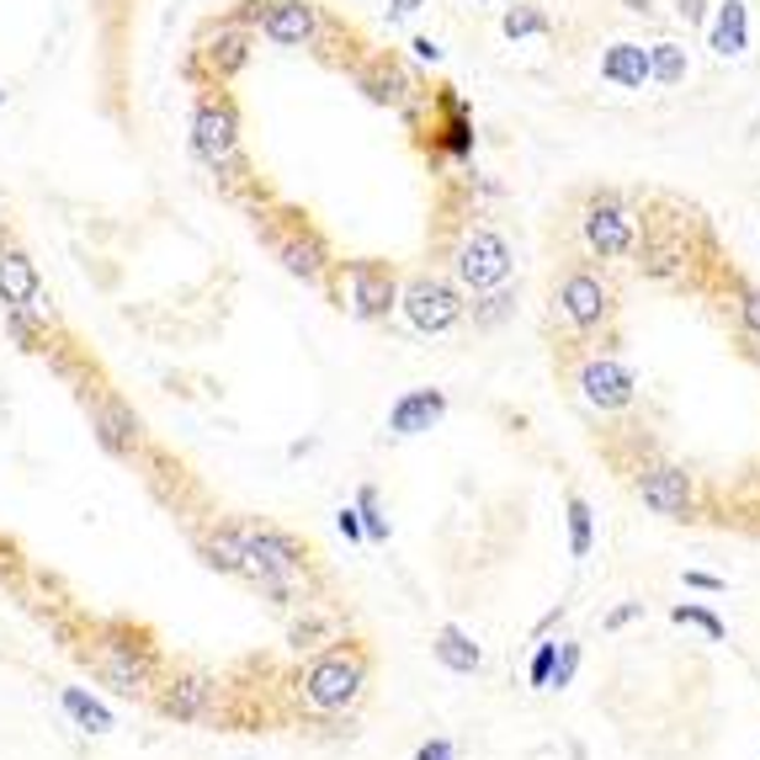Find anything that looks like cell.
<instances>
[{
  "mask_svg": "<svg viewBox=\"0 0 760 760\" xmlns=\"http://www.w3.org/2000/svg\"><path fill=\"white\" fill-rule=\"evenodd\" d=\"M75 654H81V665L102 680L107 691L133 697V702L155 697V686H161V676H165L161 649L150 643V633H139V628H128V622H102V628H91V633L75 643Z\"/></svg>",
  "mask_w": 760,
  "mask_h": 760,
  "instance_id": "6da1fadb",
  "label": "cell"
},
{
  "mask_svg": "<svg viewBox=\"0 0 760 760\" xmlns=\"http://www.w3.org/2000/svg\"><path fill=\"white\" fill-rule=\"evenodd\" d=\"M367 680H372V654L361 643H330L298 670L293 697L314 719H341L367 697Z\"/></svg>",
  "mask_w": 760,
  "mask_h": 760,
  "instance_id": "7a4b0ae2",
  "label": "cell"
},
{
  "mask_svg": "<svg viewBox=\"0 0 760 760\" xmlns=\"http://www.w3.org/2000/svg\"><path fill=\"white\" fill-rule=\"evenodd\" d=\"M574 229H580V245H585L591 261H633L643 218L622 192H591L580 218H574Z\"/></svg>",
  "mask_w": 760,
  "mask_h": 760,
  "instance_id": "3957f363",
  "label": "cell"
},
{
  "mask_svg": "<svg viewBox=\"0 0 760 760\" xmlns=\"http://www.w3.org/2000/svg\"><path fill=\"white\" fill-rule=\"evenodd\" d=\"M400 314L415 335H447L452 324H463V314H468V293L452 277L415 272V277L400 282Z\"/></svg>",
  "mask_w": 760,
  "mask_h": 760,
  "instance_id": "277c9868",
  "label": "cell"
},
{
  "mask_svg": "<svg viewBox=\"0 0 760 760\" xmlns=\"http://www.w3.org/2000/svg\"><path fill=\"white\" fill-rule=\"evenodd\" d=\"M516 277V250L511 240L500 235V229H468L463 240L452 245V282L463 287V293H495V287H506V282Z\"/></svg>",
  "mask_w": 760,
  "mask_h": 760,
  "instance_id": "5b68a950",
  "label": "cell"
},
{
  "mask_svg": "<svg viewBox=\"0 0 760 760\" xmlns=\"http://www.w3.org/2000/svg\"><path fill=\"white\" fill-rule=\"evenodd\" d=\"M554 314L574 335H596V330H606V324L617 320V293H611V282L601 277L596 266L574 261L559 277V287H554Z\"/></svg>",
  "mask_w": 760,
  "mask_h": 760,
  "instance_id": "8992f818",
  "label": "cell"
},
{
  "mask_svg": "<svg viewBox=\"0 0 760 760\" xmlns=\"http://www.w3.org/2000/svg\"><path fill=\"white\" fill-rule=\"evenodd\" d=\"M335 277H341V309L357 324H383L394 309H400V272L389 261H335Z\"/></svg>",
  "mask_w": 760,
  "mask_h": 760,
  "instance_id": "52a82bcc",
  "label": "cell"
},
{
  "mask_svg": "<svg viewBox=\"0 0 760 760\" xmlns=\"http://www.w3.org/2000/svg\"><path fill=\"white\" fill-rule=\"evenodd\" d=\"M150 702L170 723H213L224 713V680L213 676V670H198V665H176V670L161 676Z\"/></svg>",
  "mask_w": 760,
  "mask_h": 760,
  "instance_id": "ba28073f",
  "label": "cell"
},
{
  "mask_svg": "<svg viewBox=\"0 0 760 760\" xmlns=\"http://www.w3.org/2000/svg\"><path fill=\"white\" fill-rule=\"evenodd\" d=\"M266 235V245L277 250L282 272L298 282H309V287H324L330 282V272H335V256H330V245H324V235L314 229V224H304V218H293L287 213V224L282 229H261Z\"/></svg>",
  "mask_w": 760,
  "mask_h": 760,
  "instance_id": "9c48e42d",
  "label": "cell"
},
{
  "mask_svg": "<svg viewBox=\"0 0 760 760\" xmlns=\"http://www.w3.org/2000/svg\"><path fill=\"white\" fill-rule=\"evenodd\" d=\"M574 394L601 409V415H622L628 404L639 400V378H633V367L622 357H611V352H585L580 367H574Z\"/></svg>",
  "mask_w": 760,
  "mask_h": 760,
  "instance_id": "30bf717a",
  "label": "cell"
},
{
  "mask_svg": "<svg viewBox=\"0 0 760 760\" xmlns=\"http://www.w3.org/2000/svg\"><path fill=\"white\" fill-rule=\"evenodd\" d=\"M192 155H198V165H207L213 176L240 161V112H235L229 96L198 102V118H192Z\"/></svg>",
  "mask_w": 760,
  "mask_h": 760,
  "instance_id": "8fae6325",
  "label": "cell"
},
{
  "mask_svg": "<svg viewBox=\"0 0 760 760\" xmlns=\"http://www.w3.org/2000/svg\"><path fill=\"white\" fill-rule=\"evenodd\" d=\"M85 409H91V431H96L107 458H133L144 447V420H139V409L122 400L118 389L85 394Z\"/></svg>",
  "mask_w": 760,
  "mask_h": 760,
  "instance_id": "7c38bea8",
  "label": "cell"
},
{
  "mask_svg": "<svg viewBox=\"0 0 760 760\" xmlns=\"http://www.w3.org/2000/svg\"><path fill=\"white\" fill-rule=\"evenodd\" d=\"M639 500L643 511H654L660 521H691L697 516V479L680 463H643Z\"/></svg>",
  "mask_w": 760,
  "mask_h": 760,
  "instance_id": "4fadbf2b",
  "label": "cell"
},
{
  "mask_svg": "<svg viewBox=\"0 0 760 760\" xmlns=\"http://www.w3.org/2000/svg\"><path fill=\"white\" fill-rule=\"evenodd\" d=\"M691 245L680 229H665V224H654V229H643L639 235V250H633V266H639L649 282H665V287H686L691 282Z\"/></svg>",
  "mask_w": 760,
  "mask_h": 760,
  "instance_id": "5bb4252c",
  "label": "cell"
},
{
  "mask_svg": "<svg viewBox=\"0 0 760 760\" xmlns=\"http://www.w3.org/2000/svg\"><path fill=\"white\" fill-rule=\"evenodd\" d=\"M441 420H447V394H441V389H404L400 400L389 404L383 431H389L394 441H409V437L437 431Z\"/></svg>",
  "mask_w": 760,
  "mask_h": 760,
  "instance_id": "9a60e30c",
  "label": "cell"
},
{
  "mask_svg": "<svg viewBox=\"0 0 760 760\" xmlns=\"http://www.w3.org/2000/svg\"><path fill=\"white\" fill-rule=\"evenodd\" d=\"M320 5L309 0H272L261 11V33L277 43V48H314L320 43Z\"/></svg>",
  "mask_w": 760,
  "mask_h": 760,
  "instance_id": "2e32d148",
  "label": "cell"
},
{
  "mask_svg": "<svg viewBox=\"0 0 760 760\" xmlns=\"http://www.w3.org/2000/svg\"><path fill=\"white\" fill-rule=\"evenodd\" d=\"M352 75H357L361 96H367V102H378V107H404V102L420 91V85L409 81V70H404L394 54H372V59H367V64H357Z\"/></svg>",
  "mask_w": 760,
  "mask_h": 760,
  "instance_id": "e0dca14e",
  "label": "cell"
},
{
  "mask_svg": "<svg viewBox=\"0 0 760 760\" xmlns=\"http://www.w3.org/2000/svg\"><path fill=\"white\" fill-rule=\"evenodd\" d=\"M43 293V277L33 266L27 250L16 245H0V309H16V304H33Z\"/></svg>",
  "mask_w": 760,
  "mask_h": 760,
  "instance_id": "ac0fdd59",
  "label": "cell"
},
{
  "mask_svg": "<svg viewBox=\"0 0 760 760\" xmlns=\"http://www.w3.org/2000/svg\"><path fill=\"white\" fill-rule=\"evenodd\" d=\"M601 81L617 85V91H643V85L654 81L649 48H643V43H611V48L601 54Z\"/></svg>",
  "mask_w": 760,
  "mask_h": 760,
  "instance_id": "d6986e66",
  "label": "cell"
},
{
  "mask_svg": "<svg viewBox=\"0 0 760 760\" xmlns=\"http://www.w3.org/2000/svg\"><path fill=\"white\" fill-rule=\"evenodd\" d=\"M708 48L723 59H745L750 54V5L745 0H723L713 27H708Z\"/></svg>",
  "mask_w": 760,
  "mask_h": 760,
  "instance_id": "ffe728a7",
  "label": "cell"
},
{
  "mask_svg": "<svg viewBox=\"0 0 760 760\" xmlns=\"http://www.w3.org/2000/svg\"><path fill=\"white\" fill-rule=\"evenodd\" d=\"M431 654H437L441 670H452V676H474L484 665V649L474 643V633H463L458 622H441L437 633H431Z\"/></svg>",
  "mask_w": 760,
  "mask_h": 760,
  "instance_id": "44dd1931",
  "label": "cell"
},
{
  "mask_svg": "<svg viewBox=\"0 0 760 760\" xmlns=\"http://www.w3.org/2000/svg\"><path fill=\"white\" fill-rule=\"evenodd\" d=\"M198 554H202V563H207V569L245 580V543H240V532H235V521H218V526H207V532L198 537Z\"/></svg>",
  "mask_w": 760,
  "mask_h": 760,
  "instance_id": "7402d4cb",
  "label": "cell"
},
{
  "mask_svg": "<svg viewBox=\"0 0 760 760\" xmlns=\"http://www.w3.org/2000/svg\"><path fill=\"white\" fill-rule=\"evenodd\" d=\"M59 708H64V719L75 723L81 734H91V739H102V734L118 728L112 708H107L96 691H85V686H64V691H59Z\"/></svg>",
  "mask_w": 760,
  "mask_h": 760,
  "instance_id": "603a6c76",
  "label": "cell"
},
{
  "mask_svg": "<svg viewBox=\"0 0 760 760\" xmlns=\"http://www.w3.org/2000/svg\"><path fill=\"white\" fill-rule=\"evenodd\" d=\"M202 59H207V70H213L218 81L240 75L245 59H250V38H245V27H218V38L202 48Z\"/></svg>",
  "mask_w": 760,
  "mask_h": 760,
  "instance_id": "cb8c5ba5",
  "label": "cell"
},
{
  "mask_svg": "<svg viewBox=\"0 0 760 760\" xmlns=\"http://www.w3.org/2000/svg\"><path fill=\"white\" fill-rule=\"evenodd\" d=\"M511 314H516V293H511V282H506V287H495V293H479V298L468 304L463 320H474V330H500Z\"/></svg>",
  "mask_w": 760,
  "mask_h": 760,
  "instance_id": "d4e9b609",
  "label": "cell"
},
{
  "mask_svg": "<svg viewBox=\"0 0 760 760\" xmlns=\"http://www.w3.org/2000/svg\"><path fill=\"white\" fill-rule=\"evenodd\" d=\"M563 516H569V559H591V548H596V516H591V506L580 495H569L563 500Z\"/></svg>",
  "mask_w": 760,
  "mask_h": 760,
  "instance_id": "484cf974",
  "label": "cell"
},
{
  "mask_svg": "<svg viewBox=\"0 0 760 760\" xmlns=\"http://www.w3.org/2000/svg\"><path fill=\"white\" fill-rule=\"evenodd\" d=\"M649 70H654V85H680L686 81V48L680 43H654L649 48Z\"/></svg>",
  "mask_w": 760,
  "mask_h": 760,
  "instance_id": "4316f807",
  "label": "cell"
},
{
  "mask_svg": "<svg viewBox=\"0 0 760 760\" xmlns=\"http://www.w3.org/2000/svg\"><path fill=\"white\" fill-rule=\"evenodd\" d=\"M548 27H554V22H548L537 5H511V11L500 16V33H506L511 43H521V38H548Z\"/></svg>",
  "mask_w": 760,
  "mask_h": 760,
  "instance_id": "83f0119b",
  "label": "cell"
},
{
  "mask_svg": "<svg viewBox=\"0 0 760 760\" xmlns=\"http://www.w3.org/2000/svg\"><path fill=\"white\" fill-rule=\"evenodd\" d=\"M357 516H361V532H367V543L378 548V543H389V516H383V500H378V489L372 484H361L357 489Z\"/></svg>",
  "mask_w": 760,
  "mask_h": 760,
  "instance_id": "f1b7e54d",
  "label": "cell"
},
{
  "mask_svg": "<svg viewBox=\"0 0 760 760\" xmlns=\"http://www.w3.org/2000/svg\"><path fill=\"white\" fill-rule=\"evenodd\" d=\"M670 622H680V628H702L713 643L728 639V628H723L719 611H708V606H697V601H676V606H670Z\"/></svg>",
  "mask_w": 760,
  "mask_h": 760,
  "instance_id": "f546056e",
  "label": "cell"
},
{
  "mask_svg": "<svg viewBox=\"0 0 760 760\" xmlns=\"http://www.w3.org/2000/svg\"><path fill=\"white\" fill-rule=\"evenodd\" d=\"M532 660H526V686L532 691H548V676H554V660H559V639L554 633H543V639H532Z\"/></svg>",
  "mask_w": 760,
  "mask_h": 760,
  "instance_id": "4dcf8cb0",
  "label": "cell"
},
{
  "mask_svg": "<svg viewBox=\"0 0 760 760\" xmlns=\"http://www.w3.org/2000/svg\"><path fill=\"white\" fill-rule=\"evenodd\" d=\"M580 660H585V649H580L574 639H559V660H554L548 691H563V686H574V676H580Z\"/></svg>",
  "mask_w": 760,
  "mask_h": 760,
  "instance_id": "1f68e13d",
  "label": "cell"
},
{
  "mask_svg": "<svg viewBox=\"0 0 760 760\" xmlns=\"http://www.w3.org/2000/svg\"><path fill=\"white\" fill-rule=\"evenodd\" d=\"M734 320H739V335H745V341H760V287H739Z\"/></svg>",
  "mask_w": 760,
  "mask_h": 760,
  "instance_id": "d6a6232c",
  "label": "cell"
},
{
  "mask_svg": "<svg viewBox=\"0 0 760 760\" xmlns=\"http://www.w3.org/2000/svg\"><path fill=\"white\" fill-rule=\"evenodd\" d=\"M330 628H335L330 617H298V622L287 628V643H293L298 654H304V649H320V639H330Z\"/></svg>",
  "mask_w": 760,
  "mask_h": 760,
  "instance_id": "836d02e7",
  "label": "cell"
},
{
  "mask_svg": "<svg viewBox=\"0 0 760 760\" xmlns=\"http://www.w3.org/2000/svg\"><path fill=\"white\" fill-rule=\"evenodd\" d=\"M639 617H643V601H622V606H611V611L601 617V628H606V633H622V628L639 622Z\"/></svg>",
  "mask_w": 760,
  "mask_h": 760,
  "instance_id": "e575fe53",
  "label": "cell"
},
{
  "mask_svg": "<svg viewBox=\"0 0 760 760\" xmlns=\"http://www.w3.org/2000/svg\"><path fill=\"white\" fill-rule=\"evenodd\" d=\"M335 532H341L346 543H367V532H361L357 506H341V511H335Z\"/></svg>",
  "mask_w": 760,
  "mask_h": 760,
  "instance_id": "d590c367",
  "label": "cell"
},
{
  "mask_svg": "<svg viewBox=\"0 0 760 760\" xmlns=\"http://www.w3.org/2000/svg\"><path fill=\"white\" fill-rule=\"evenodd\" d=\"M686 585H691V591H708V596H719V591H728V580H719V574H708V569H686Z\"/></svg>",
  "mask_w": 760,
  "mask_h": 760,
  "instance_id": "8d00e7d4",
  "label": "cell"
},
{
  "mask_svg": "<svg viewBox=\"0 0 760 760\" xmlns=\"http://www.w3.org/2000/svg\"><path fill=\"white\" fill-rule=\"evenodd\" d=\"M415 760H458V745H452V739H426V745L415 750Z\"/></svg>",
  "mask_w": 760,
  "mask_h": 760,
  "instance_id": "74e56055",
  "label": "cell"
},
{
  "mask_svg": "<svg viewBox=\"0 0 760 760\" xmlns=\"http://www.w3.org/2000/svg\"><path fill=\"white\" fill-rule=\"evenodd\" d=\"M676 16L691 22V27H702L708 22V0H676Z\"/></svg>",
  "mask_w": 760,
  "mask_h": 760,
  "instance_id": "f35d334b",
  "label": "cell"
},
{
  "mask_svg": "<svg viewBox=\"0 0 760 760\" xmlns=\"http://www.w3.org/2000/svg\"><path fill=\"white\" fill-rule=\"evenodd\" d=\"M409 48H415V59H426V64H441V48H437L431 38H415Z\"/></svg>",
  "mask_w": 760,
  "mask_h": 760,
  "instance_id": "ab89813d",
  "label": "cell"
},
{
  "mask_svg": "<svg viewBox=\"0 0 760 760\" xmlns=\"http://www.w3.org/2000/svg\"><path fill=\"white\" fill-rule=\"evenodd\" d=\"M426 0H389V16H415Z\"/></svg>",
  "mask_w": 760,
  "mask_h": 760,
  "instance_id": "60d3db41",
  "label": "cell"
},
{
  "mask_svg": "<svg viewBox=\"0 0 760 760\" xmlns=\"http://www.w3.org/2000/svg\"><path fill=\"white\" fill-rule=\"evenodd\" d=\"M559 617H563V601L548 611V617H543V622H537V639H543V633H554V628H559Z\"/></svg>",
  "mask_w": 760,
  "mask_h": 760,
  "instance_id": "b9f144b4",
  "label": "cell"
},
{
  "mask_svg": "<svg viewBox=\"0 0 760 760\" xmlns=\"http://www.w3.org/2000/svg\"><path fill=\"white\" fill-rule=\"evenodd\" d=\"M622 5H628V11H639V16H649V11H654V0H622Z\"/></svg>",
  "mask_w": 760,
  "mask_h": 760,
  "instance_id": "7bdbcfd3",
  "label": "cell"
},
{
  "mask_svg": "<svg viewBox=\"0 0 760 760\" xmlns=\"http://www.w3.org/2000/svg\"><path fill=\"white\" fill-rule=\"evenodd\" d=\"M745 357H750V367H760V341H745Z\"/></svg>",
  "mask_w": 760,
  "mask_h": 760,
  "instance_id": "ee69618b",
  "label": "cell"
},
{
  "mask_svg": "<svg viewBox=\"0 0 760 760\" xmlns=\"http://www.w3.org/2000/svg\"><path fill=\"white\" fill-rule=\"evenodd\" d=\"M0 107H5V85H0Z\"/></svg>",
  "mask_w": 760,
  "mask_h": 760,
  "instance_id": "f6af8a7d",
  "label": "cell"
},
{
  "mask_svg": "<svg viewBox=\"0 0 760 760\" xmlns=\"http://www.w3.org/2000/svg\"><path fill=\"white\" fill-rule=\"evenodd\" d=\"M484 5H489V0H484Z\"/></svg>",
  "mask_w": 760,
  "mask_h": 760,
  "instance_id": "bcb514c9",
  "label": "cell"
}]
</instances>
